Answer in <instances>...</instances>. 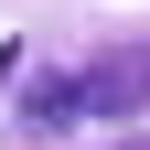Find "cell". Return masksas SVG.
Listing matches in <instances>:
<instances>
[{"mask_svg": "<svg viewBox=\"0 0 150 150\" xmlns=\"http://www.w3.org/2000/svg\"><path fill=\"white\" fill-rule=\"evenodd\" d=\"M22 118H32V129H64V118H86V97H75V75L32 86V97H22Z\"/></svg>", "mask_w": 150, "mask_h": 150, "instance_id": "7a4b0ae2", "label": "cell"}, {"mask_svg": "<svg viewBox=\"0 0 150 150\" xmlns=\"http://www.w3.org/2000/svg\"><path fill=\"white\" fill-rule=\"evenodd\" d=\"M75 97H86V118H129V107H150V54H107V64H86Z\"/></svg>", "mask_w": 150, "mask_h": 150, "instance_id": "6da1fadb", "label": "cell"}, {"mask_svg": "<svg viewBox=\"0 0 150 150\" xmlns=\"http://www.w3.org/2000/svg\"><path fill=\"white\" fill-rule=\"evenodd\" d=\"M118 150H150V139H118Z\"/></svg>", "mask_w": 150, "mask_h": 150, "instance_id": "3957f363", "label": "cell"}]
</instances>
